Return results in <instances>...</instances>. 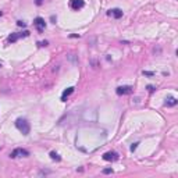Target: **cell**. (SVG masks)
<instances>
[{
	"label": "cell",
	"mask_w": 178,
	"mask_h": 178,
	"mask_svg": "<svg viewBox=\"0 0 178 178\" xmlns=\"http://www.w3.org/2000/svg\"><path fill=\"white\" fill-rule=\"evenodd\" d=\"M15 127H17V129L22 135H28L29 131H31V125H29V122L25 118H18L15 121Z\"/></svg>",
	"instance_id": "6da1fadb"
},
{
	"label": "cell",
	"mask_w": 178,
	"mask_h": 178,
	"mask_svg": "<svg viewBox=\"0 0 178 178\" xmlns=\"http://www.w3.org/2000/svg\"><path fill=\"white\" fill-rule=\"evenodd\" d=\"M18 156H29V152L28 150H25V149H21V147H18V149H14L13 152L10 153V157L11 159H15V157H18Z\"/></svg>",
	"instance_id": "7a4b0ae2"
},
{
	"label": "cell",
	"mask_w": 178,
	"mask_h": 178,
	"mask_svg": "<svg viewBox=\"0 0 178 178\" xmlns=\"http://www.w3.org/2000/svg\"><path fill=\"white\" fill-rule=\"evenodd\" d=\"M34 25L36 27V29H38L39 32H43V29L46 28V22L42 17H36L35 20H34Z\"/></svg>",
	"instance_id": "3957f363"
},
{
	"label": "cell",
	"mask_w": 178,
	"mask_h": 178,
	"mask_svg": "<svg viewBox=\"0 0 178 178\" xmlns=\"http://www.w3.org/2000/svg\"><path fill=\"white\" fill-rule=\"evenodd\" d=\"M85 6V1L84 0H70V7L72 10H79Z\"/></svg>",
	"instance_id": "277c9868"
},
{
	"label": "cell",
	"mask_w": 178,
	"mask_h": 178,
	"mask_svg": "<svg viewBox=\"0 0 178 178\" xmlns=\"http://www.w3.org/2000/svg\"><path fill=\"white\" fill-rule=\"evenodd\" d=\"M118 159V153H115V152H106L103 154V160L106 161H115Z\"/></svg>",
	"instance_id": "5b68a950"
},
{
	"label": "cell",
	"mask_w": 178,
	"mask_h": 178,
	"mask_svg": "<svg viewBox=\"0 0 178 178\" xmlns=\"http://www.w3.org/2000/svg\"><path fill=\"white\" fill-rule=\"evenodd\" d=\"M115 92H117V95H129V93H132V88L131 86H118L115 89Z\"/></svg>",
	"instance_id": "8992f818"
},
{
	"label": "cell",
	"mask_w": 178,
	"mask_h": 178,
	"mask_svg": "<svg viewBox=\"0 0 178 178\" xmlns=\"http://www.w3.org/2000/svg\"><path fill=\"white\" fill-rule=\"evenodd\" d=\"M107 14L118 20V18L122 17V10H121V8H111V10H108V11H107Z\"/></svg>",
	"instance_id": "52a82bcc"
},
{
	"label": "cell",
	"mask_w": 178,
	"mask_h": 178,
	"mask_svg": "<svg viewBox=\"0 0 178 178\" xmlns=\"http://www.w3.org/2000/svg\"><path fill=\"white\" fill-rule=\"evenodd\" d=\"M74 91H75V88L74 86H70V88H67V89H64L63 95H61V102H67V98H68Z\"/></svg>",
	"instance_id": "ba28073f"
},
{
	"label": "cell",
	"mask_w": 178,
	"mask_h": 178,
	"mask_svg": "<svg viewBox=\"0 0 178 178\" xmlns=\"http://www.w3.org/2000/svg\"><path fill=\"white\" fill-rule=\"evenodd\" d=\"M178 103V100L175 98H173V96H168L167 99H166V102H164V106H167V107H173V106H175Z\"/></svg>",
	"instance_id": "9c48e42d"
},
{
	"label": "cell",
	"mask_w": 178,
	"mask_h": 178,
	"mask_svg": "<svg viewBox=\"0 0 178 178\" xmlns=\"http://www.w3.org/2000/svg\"><path fill=\"white\" fill-rule=\"evenodd\" d=\"M18 39H20V34H11V35L7 38V42L8 43H14V42H17Z\"/></svg>",
	"instance_id": "30bf717a"
},
{
	"label": "cell",
	"mask_w": 178,
	"mask_h": 178,
	"mask_svg": "<svg viewBox=\"0 0 178 178\" xmlns=\"http://www.w3.org/2000/svg\"><path fill=\"white\" fill-rule=\"evenodd\" d=\"M50 159H52V160H56V161L61 160V157H60L59 153H56V152H50Z\"/></svg>",
	"instance_id": "8fae6325"
},
{
	"label": "cell",
	"mask_w": 178,
	"mask_h": 178,
	"mask_svg": "<svg viewBox=\"0 0 178 178\" xmlns=\"http://www.w3.org/2000/svg\"><path fill=\"white\" fill-rule=\"evenodd\" d=\"M146 89H147V92H149V93H153L156 88H154L153 85H147V86H146Z\"/></svg>",
	"instance_id": "7c38bea8"
},
{
	"label": "cell",
	"mask_w": 178,
	"mask_h": 178,
	"mask_svg": "<svg viewBox=\"0 0 178 178\" xmlns=\"http://www.w3.org/2000/svg\"><path fill=\"white\" fill-rule=\"evenodd\" d=\"M143 75H146V77H153V75H154V72H153V71H143Z\"/></svg>",
	"instance_id": "4fadbf2b"
},
{
	"label": "cell",
	"mask_w": 178,
	"mask_h": 178,
	"mask_svg": "<svg viewBox=\"0 0 178 178\" xmlns=\"http://www.w3.org/2000/svg\"><path fill=\"white\" fill-rule=\"evenodd\" d=\"M138 145H139L138 142L132 143V145H131V147H129V149H131V152H135V150H136V147H138Z\"/></svg>",
	"instance_id": "5bb4252c"
},
{
	"label": "cell",
	"mask_w": 178,
	"mask_h": 178,
	"mask_svg": "<svg viewBox=\"0 0 178 178\" xmlns=\"http://www.w3.org/2000/svg\"><path fill=\"white\" fill-rule=\"evenodd\" d=\"M111 173H113L111 168H105V170H103V174H111Z\"/></svg>",
	"instance_id": "9a60e30c"
},
{
	"label": "cell",
	"mask_w": 178,
	"mask_h": 178,
	"mask_svg": "<svg viewBox=\"0 0 178 178\" xmlns=\"http://www.w3.org/2000/svg\"><path fill=\"white\" fill-rule=\"evenodd\" d=\"M17 25H18V27H22V28H24V27H27V24H25L24 21H17Z\"/></svg>",
	"instance_id": "2e32d148"
},
{
	"label": "cell",
	"mask_w": 178,
	"mask_h": 178,
	"mask_svg": "<svg viewBox=\"0 0 178 178\" xmlns=\"http://www.w3.org/2000/svg\"><path fill=\"white\" fill-rule=\"evenodd\" d=\"M38 45L40 46V47H43V46H47V45H49V42H47V40H45V42H39Z\"/></svg>",
	"instance_id": "e0dca14e"
},
{
	"label": "cell",
	"mask_w": 178,
	"mask_h": 178,
	"mask_svg": "<svg viewBox=\"0 0 178 178\" xmlns=\"http://www.w3.org/2000/svg\"><path fill=\"white\" fill-rule=\"evenodd\" d=\"M50 21H52L53 24H56V21H57V17H56V15H52V17H50Z\"/></svg>",
	"instance_id": "ac0fdd59"
},
{
	"label": "cell",
	"mask_w": 178,
	"mask_h": 178,
	"mask_svg": "<svg viewBox=\"0 0 178 178\" xmlns=\"http://www.w3.org/2000/svg\"><path fill=\"white\" fill-rule=\"evenodd\" d=\"M42 1H43V0H35V3L38 4V6H40V4H42Z\"/></svg>",
	"instance_id": "d6986e66"
},
{
	"label": "cell",
	"mask_w": 178,
	"mask_h": 178,
	"mask_svg": "<svg viewBox=\"0 0 178 178\" xmlns=\"http://www.w3.org/2000/svg\"><path fill=\"white\" fill-rule=\"evenodd\" d=\"M1 15H3V13H1V11H0V17H1Z\"/></svg>",
	"instance_id": "ffe728a7"
},
{
	"label": "cell",
	"mask_w": 178,
	"mask_h": 178,
	"mask_svg": "<svg viewBox=\"0 0 178 178\" xmlns=\"http://www.w3.org/2000/svg\"><path fill=\"white\" fill-rule=\"evenodd\" d=\"M0 67H1V64H0Z\"/></svg>",
	"instance_id": "44dd1931"
},
{
	"label": "cell",
	"mask_w": 178,
	"mask_h": 178,
	"mask_svg": "<svg viewBox=\"0 0 178 178\" xmlns=\"http://www.w3.org/2000/svg\"><path fill=\"white\" fill-rule=\"evenodd\" d=\"M0 149H1V147H0Z\"/></svg>",
	"instance_id": "7402d4cb"
}]
</instances>
